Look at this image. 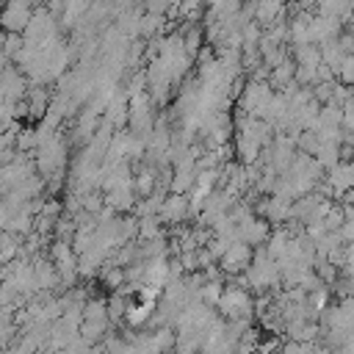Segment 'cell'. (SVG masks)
<instances>
[{
	"label": "cell",
	"instance_id": "cell-3",
	"mask_svg": "<svg viewBox=\"0 0 354 354\" xmlns=\"http://www.w3.org/2000/svg\"><path fill=\"white\" fill-rule=\"evenodd\" d=\"M249 263H252V246L243 241H232L227 246V252L221 254V266L227 271H243V268H249Z\"/></svg>",
	"mask_w": 354,
	"mask_h": 354
},
{
	"label": "cell",
	"instance_id": "cell-8",
	"mask_svg": "<svg viewBox=\"0 0 354 354\" xmlns=\"http://www.w3.org/2000/svg\"><path fill=\"white\" fill-rule=\"evenodd\" d=\"M351 17H354V0H351Z\"/></svg>",
	"mask_w": 354,
	"mask_h": 354
},
{
	"label": "cell",
	"instance_id": "cell-2",
	"mask_svg": "<svg viewBox=\"0 0 354 354\" xmlns=\"http://www.w3.org/2000/svg\"><path fill=\"white\" fill-rule=\"evenodd\" d=\"M326 185L332 194L343 196L348 191H354V163L351 160H337L329 166V174H326Z\"/></svg>",
	"mask_w": 354,
	"mask_h": 354
},
{
	"label": "cell",
	"instance_id": "cell-9",
	"mask_svg": "<svg viewBox=\"0 0 354 354\" xmlns=\"http://www.w3.org/2000/svg\"><path fill=\"white\" fill-rule=\"evenodd\" d=\"M282 3H285V0H282Z\"/></svg>",
	"mask_w": 354,
	"mask_h": 354
},
{
	"label": "cell",
	"instance_id": "cell-5",
	"mask_svg": "<svg viewBox=\"0 0 354 354\" xmlns=\"http://www.w3.org/2000/svg\"><path fill=\"white\" fill-rule=\"evenodd\" d=\"M252 11H254V19L257 22H263L266 28H271L274 22H279V17L285 11V3L282 0H254Z\"/></svg>",
	"mask_w": 354,
	"mask_h": 354
},
{
	"label": "cell",
	"instance_id": "cell-7",
	"mask_svg": "<svg viewBox=\"0 0 354 354\" xmlns=\"http://www.w3.org/2000/svg\"><path fill=\"white\" fill-rule=\"evenodd\" d=\"M335 77H337V83H343V86H354V53H348V55L340 61V66L335 69Z\"/></svg>",
	"mask_w": 354,
	"mask_h": 354
},
{
	"label": "cell",
	"instance_id": "cell-6",
	"mask_svg": "<svg viewBox=\"0 0 354 354\" xmlns=\"http://www.w3.org/2000/svg\"><path fill=\"white\" fill-rule=\"evenodd\" d=\"M149 310H152V304L149 301H130L127 304V313H124V318L133 324V326H138V324H144L147 318H149Z\"/></svg>",
	"mask_w": 354,
	"mask_h": 354
},
{
	"label": "cell",
	"instance_id": "cell-4",
	"mask_svg": "<svg viewBox=\"0 0 354 354\" xmlns=\"http://www.w3.org/2000/svg\"><path fill=\"white\" fill-rule=\"evenodd\" d=\"M188 213H191V202L183 194H174V196L160 202V218L163 221H183Z\"/></svg>",
	"mask_w": 354,
	"mask_h": 354
},
{
	"label": "cell",
	"instance_id": "cell-1",
	"mask_svg": "<svg viewBox=\"0 0 354 354\" xmlns=\"http://www.w3.org/2000/svg\"><path fill=\"white\" fill-rule=\"evenodd\" d=\"M36 6L33 0H6L0 8V28L6 33H25Z\"/></svg>",
	"mask_w": 354,
	"mask_h": 354
}]
</instances>
